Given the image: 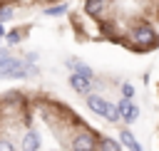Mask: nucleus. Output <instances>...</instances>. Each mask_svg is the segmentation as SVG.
<instances>
[{
    "mask_svg": "<svg viewBox=\"0 0 159 151\" xmlns=\"http://www.w3.org/2000/svg\"><path fill=\"white\" fill-rule=\"evenodd\" d=\"M107 10V0H84V12L89 17H99Z\"/></svg>",
    "mask_w": 159,
    "mask_h": 151,
    "instance_id": "obj_8",
    "label": "nucleus"
},
{
    "mask_svg": "<svg viewBox=\"0 0 159 151\" xmlns=\"http://www.w3.org/2000/svg\"><path fill=\"white\" fill-rule=\"evenodd\" d=\"M67 10V5H52V7H45V15L47 17H55V15H62Z\"/></svg>",
    "mask_w": 159,
    "mask_h": 151,
    "instance_id": "obj_14",
    "label": "nucleus"
},
{
    "mask_svg": "<svg viewBox=\"0 0 159 151\" xmlns=\"http://www.w3.org/2000/svg\"><path fill=\"white\" fill-rule=\"evenodd\" d=\"M129 151H142V146H139V144H134V146H132Z\"/></svg>",
    "mask_w": 159,
    "mask_h": 151,
    "instance_id": "obj_18",
    "label": "nucleus"
},
{
    "mask_svg": "<svg viewBox=\"0 0 159 151\" xmlns=\"http://www.w3.org/2000/svg\"><path fill=\"white\" fill-rule=\"evenodd\" d=\"M40 144H42L40 141V134L37 131H27L22 136V144L20 146H22V151H40Z\"/></svg>",
    "mask_w": 159,
    "mask_h": 151,
    "instance_id": "obj_7",
    "label": "nucleus"
},
{
    "mask_svg": "<svg viewBox=\"0 0 159 151\" xmlns=\"http://www.w3.org/2000/svg\"><path fill=\"white\" fill-rule=\"evenodd\" d=\"M97 149H99V151H122L119 141H114V139H109V136H99V139H97Z\"/></svg>",
    "mask_w": 159,
    "mask_h": 151,
    "instance_id": "obj_9",
    "label": "nucleus"
},
{
    "mask_svg": "<svg viewBox=\"0 0 159 151\" xmlns=\"http://www.w3.org/2000/svg\"><path fill=\"white\" fill-rule=\"evenodd\" d=\"M30 74H37V67L35 64H25L22 59L12 57L2 69H0V79H25Z\"/></svg>",
    "mask_w": 159,
    "mask_h": 151,
    "instance_id": "obj_2",
    "label": "nucleus"
},
{
    "mask_svg": "<svg viewBox=\"0 0 159 151\" xmlns=\"http://www.w3.org/2000/svg\"><path fill=\"white\" fill-rule=\"evenodd\" d=\"M12 15H15V7H12V5H5V7H0V22H7Z\"/></svg>",
    "mask_w": 159,
    "mask_h": 151,
    "instance_id": "obj_15",
    "label": "nucleus"
},
{
    "mask_svg": "<svg viewBox=\"0 0 159 151\" xmlns=\"http://www.w3.org/2000/svg\"><path fill=\"white\" fill-rule=\"evenodd\" d=\"M117 109H119V119L129 126V124H134L137 119H139V106L137 104H132L129 99H122L119 104H117Z\"/></svg>",
    "mask_w": 159,
    "mask_h": 151,
    "instance_id": "obj_4",
    "label": "nucleus"
},
{
    "mask_svg": "<svg viewBox=\"0 0 159 151\" xmlns=\"http://www.w3.org/2000/svg\"><path fill=\"white\" fill-rule=\"evenodd\" d=\"M0 52H2V50H0Z\"/></svg>",
    "mask_w": 159,
    "mask_h": 151,
    "instance_id": "obj_19",
    "label": "nucleus"
},
{
    "mask_svg": "<svg viewBox=\"0 0 159 151\" xmlns=\"http://www.w3.org/2000/svg\"><path fill=\"white\" fill-rule=\"evenodd\" d=\"M134 144H137L134 134H132L129 129H122V131H119V146H127V149H132Z\"/></svg>",
    "mask_w": 159,
    "mask_h": 151,
    "instance_id": "obj_11",
    "label": "nucleus"
},
{
    "mask_svg": "<svg viewBox=\"0 0 159 151\" xmlns=\"http://www.w3.org/2000/svg\"><path fill=\"white\" fill-rule=\"evenodd\" d=\"M37 59H40V54H37V52H27L22 62H25V64H37Z\"/></svg>",
    "mask_w": 159,
    "mask_h": 151,
    "instance_id": "obj_16",
    "label": "nucleus"
},
{
    "mask_svg": "<svg viewBox=\"0 0 159 151\" xmlns=\"http://www.w3.org/2000/svg\"><path fill=\"white\" fill-rule=\"evenodd\" d=\"M119 89H122V97L132 101V97H134V84H132V82H122V87H119Z\"/></svg>",
    "mask_w": 159,
    "mask_h": 151,
    "instance_id": "obj_13",
    "label": "nucleus"
},
{
    "mask_svg": "<svg viewBox=\"0 0 159 151\" xmlns=\"http://www.w3.org/2000/svg\"><path fill=\"white\" fill-rule=\"evenodd\" d=\"M0 151H15V144L10 139H0Z\"/></svg>",
    "mask_w": 159,
    "mask_h": 151,
    "instance_id": "obj_17",
    "label": "nucleus"
},
{
    "mask_svg": "<svg viewBox=\"0 0 159 151\" xmlns=\"http://www.w3.org/2000/svg\"><path fill=\"white\" fill-rule=\"evenodd\" d=\"M22 32H25V30H20V27H15V30H10V32H5L2 37H5V42H7L10 47H15V45H20V42H22Z\"/></svg>",
    "mask_w": 159,
    "mask_h": 151,
    "instance_id": "obj_10",
    "label": "nucleus"
},
{
    "mask_svg": "<svg viewBox=\"0 0 159 151\" xmlns=\"http://www.w3.org/2000/svg\"><path fill=\"white\" fill-rule=\"evenodd\" d=\"M129 45L134 47V50H154L157 45H159V35H157V30L152 27V25H147V22H139V25H134L132 30H129Z\"/></svg>",
    "mask_w": 159,
    "mask_h": 151,
    "instance_id": "obj_1",
    "label": "nucleus"
},
{
    "mask_svg": "<svg viewBox=\"0 0 159 151\" xmlns=\"http://www.w3.org/2000/svg\"><path fill=\"white\" fill-rule=\"evenodd\" d=\"M107 104H109V101H107L102 94H89V97H87V106H89V111H94V114H99V116H104Z\"/></svg>",
    "mask_w": 159,
    "mask_h": 151,
    "instance_id": "obj_6",
    "label": "nucleus"
},
{
    "mask_svg": "<svg viewBox=\"0 0 159 151\" xmlns=\"http://www.w3.org/2000/svg\"><path fill=\"white\" fill-rule=\"evenodd\" d=\"M104 119L109 121V124H117L119 121V109H117V104H107V111H104Z\"/></svg>",
    "mask_w": 159,
    "mask_h": 151,
    "instance_id": "obj_12",
    "label": "nucleus"
},
{
    "mask_svg": "<svg viewBox=\"0 0 159 151\" xmlns=\"http://www.w3.org/2000/svg\"><path fill=\"white\" fill-rule=\"evenodd\" d=\"M72 151H97V134L92 131H80L75 134V139L70 141Z\"/></svg>",
    "mask_w": 159,
    "mask_h": 151,
    "instance_id": "obj_3",
    "label": "nucleus"
},
{
    "mask_svg": "<svg viewBox=\"0 0 159 151\" xmlns=\"http://www.w3.org/2000/svg\"><path fill=\"white\" fill-rule=\"evenodd\" d=\"M70 87L75 89V92H80V94H89V87H92V79H87V77H82V74H77V72H70Z\"/></svg>",
    "mask_w": 159,
    "mask_h": 151,
    "instance_id": "obj_5",
    "label": "nucleus"
}]
</instances>
